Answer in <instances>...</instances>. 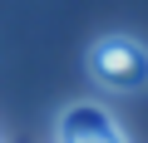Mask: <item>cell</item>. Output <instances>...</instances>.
Masks as SVG:
<instances>
[{
  "label": "cell",
  "instance_id": "2",
  "mask_svg": "<svg viewBox=\"0 0 148 143\" xmlns=\"http://www.w3.org/2000/svg\"><path fill=\"white\" fill-rule=\"evenodd\" d=\"M59 143H128L109 109L99 104H69L59 114Z\"/></svg>",
  "mask_w": 148,
  "mask_h": 143
},
{
  "label": "cell",
  "instance_id": "1",
  "mask_svg": "<svg viewBox=\"0 0 148 143\" xmlns=\"http://www.w3.org/2000/svg\"><path fill=\"white\" fill-rule=\"evenodd\" d=\"M89 74L114 89V94H133L148 84V44L133 35H104L89 49Z\"/></svg>",
  "mask_w": 148,
  "mask_h": 143
}]
</instances>
